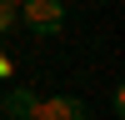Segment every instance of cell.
Instances as JSON below:
<instances>
[{
  "mask_svg": "<svg viewBox=\"0 0 125 120\" xmlns=\"http://www.w3.org/2000/svg\"><path fill=\"white\" fill-rule=\"evenodd\" d=\"M35 105H40V95H35L30 85H15L5 100H0V110H5L10 120H35Z\"/></svg>",
  "mask_w": 125,
  "mask_h": 120,
  "instance_id": "3",
  "label": "cell"
},
{
  "mask_svg": "<svg viewBox=\"0 0 125 120\" xmlns=\"http://www.w3.org/2000/svg\"><path fill=\"white\" fill-rule=\"evenodd\" d=\"M5 5H20V0H5Z\"/></svg>",
  "mask_w": 125,
  "mask_h": 120,
  "instance_id": "6",
  "label": "cell"
},
{
  "mask_svg": "<svg viewBox=\"0 0 125 120\" xmlns=\"http://www.w3.org/2000/svg\"><path fill=\"white\" fill-rule=\"evenodd\" d=\"M100 5H110V0H100Z\"/></svg>",
  "mask_w": 125,
  "mask_h": 120,
  "instance_id": "7",
  "label": "cell"
},
{
  "mask_svg": "<svg viewBox=\"0 0 125 120\" xmlns=\"http://www.w3.org/2000/svg\"><path fill=\"white\" fill-rule=\"evenodd\" d=\"M25 5V30L35 35H55L65 25V0H20Z\"/></svg>",
  "mask_w": 125,
  "mask_h": 120,
  "instance_id": "1",
  "label": "cell"
},
{
  "mask_svg": "<svg viewBox=\"0 0 125 120\" xmlns=\"http://www.w3.org/2000/svg\"><path fill=\"white\" fill-rule=\"evenodd\" d=\"M35 120H90V110L80 95H50L35 105Z\"/></svg>",
  "mask_w": 125,
  "mask_h": 120,
  "instance_id": "2",
  "label": "cell"
},
{
  "mask_svg": "<svg viewBox=\"0 0 125 120\" xmlns=\"http://www.w3.org/2000/svg\"><path fill=\"white\" fill-rule=\"evenodd\" d=\"M10 75H15V65H10V55L0 50V80H10Z\"/></svg>",
  "mask_w": 125,
  "mask_h": 120,
  "instance_id": "5",
  "label": "cell"
},
{
  "mask_svg": "<svg viewBox=\"0 0 125 120\" xmlns=\"http://www.w3.org/2000/svg\"><path fill=\"white\" fill-rule=\"evenodd\" d=\"M10 30H15V5H5V0H0V40H5Z\"/></svg>",
  "mask_w": 125,
  "mask_h": 120,
  "instance_id": "4",
  "label": "cell"
}]
</instances>
